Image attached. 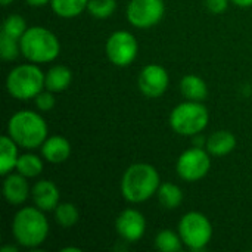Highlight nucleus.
<instances>
[{
    "mask_svg": "<svg viewBox=\"0 0 252 252\" xmlns=\"http://www.w3.org/2000/svg\"><path fill=\"white\" fill-rule=\"evenodd\" d=\"M161 185L158 170L146 162L131 164L123 174L121 193L130 204H142L157 195Z\"/></svg>",
    "mask_w": 252,
    "mask_h": 252,
    "instance_id": "obj_1",
    "label": "nucleus"
},
{
    "mask_svg": "<svg viewBox=\"0 0 252 252\" xmlns=\"http://www.w3.org/2000/svg\"><path fill=\"white\" fill-rule=\"evenodd\" d=\"M49 221L44 211L34 207H22L12 220V235L16 244L27 250L38 248L49 236Z\"/></svg>",
    "mask_w": 252,
    "mask_h": 252,
    "instance_id": "obj_2",
    "label": "nucleus"
},
{
    "mask_svg": "<svg viewBox=\"0 0 252 252\" xmlns=\"http://www.w3.org/2000/svg\"><path fill=\"white\" fill-rule=\"evenodd\" d=\"M6 134L10 136L19 148L32 151L41 148L49 137V128L47 123L38 112L22 109L9 118Z\"/></svg>",
    "mask_w": 252,
    "mask_h": 252,
    "instance_id": "obj_3",
    "label": "nucleus"
},
{
    "mask_svg": "<svg viewBox=\"0 0 252 252\" xmlns=\"http://www.w3.org/2000/svg\"><path fill=\"white\" fill-rule=\"evenodd\" d=\"M19 43L21 55L37 65L53 62L61 53V41L56 34L41 25L28 27Z\"/></svg>",
    "mask_w": 252,
    "mask_h": 252,
    "instance_id": "obj_4",
    "label": "nucleus"
},
{
    "mask_svg": "<svg viewBox=\"0 0 252 252\" xmlns=\"http://www.w3.org/2000/svg\"><path fill=\"white\" fill-rule=\"evenodd\" d=\"M44 75L37 63H22L12 68L6 77L7 93L18 100L34 99L41 90H44Z\"/></svg>",
    "mask_w": 252,
    "mask_h": 252,
    "instance_id": "obj_5",
    "label": "nucleus"
},
{
    "mask_svg": "<svg viewBox=\"0 0 252 252\" xmlns=\"http://www.w3.org/2000/svg\"><path fill=\"white\" fill-rule=\"evenodd\" d=\"M210 123V112L202 102L186 100L173 108L170 127L174 133L189 137L201 134Z\"/></svg>",
    "mask_w": 252,
    "mask_h": 252,
    "instance_id": "obj_6",
    "label": "nucleus"
},
{
    "mask_svg": "<svg viewBox=\"0 0 252 252\" xmlns=\"http://www.w3.org/2000/svg\"><path fill=\"white\" fill-rule=\"evenodd\" d=\"M177 232L183 245L192 251H204L213 239V224L199 211H189L182 216Z\"/></svg>",
    "mask_w": 252,
    "mask_h": 252,
    "instance_id": "obj_7",
    "label": "nucleus"
},
{
    "mask_svg": "<svg viewBox=\"0 0 252 252\" xmlns=\"http://www.w3.org/2000/svg\"><path fill=\"white\" fill-rule=\"evenodd\" d=\"M211 170V154L201 146H193L182 152L176 162L177 176L189 183L199 182Z\"/></svg>",
    "mask_w": 252,
    "mask_h": 252,
    "instance_id": "obj_8",
    "label": "nucleus"
},
{
    "mask_svg": "<svg viewBox=\"0 0 252 252\" xmlns=\"http://www.w3.org/2000/svg\"><path fill=\"white\" fill-rule=\"evenodd\" d=\"M106 58L115 66L126 68L134 62L139 53V43L134 34L130 31H115L112 32L105 44Z\"/></svg>",
    "mask_w": 252,
    "mask_h": 252,
    "instance_id": "obj_9",
    "label": "nucleus"
},
{
    "mask_svg": "<svg viewBox=\"0 0 252 252\" xmlns=\"http://www.w3.org/2000/svg\"><path fill=\"white\" fill-rule=\"evenodd\" d=\"M165 15L164 0H130L126 7L127 21L142 30L152 28Z\"/></svg>",
    "mask_w": 252,
    "mask_h": 252,
    "instance_id": "obj_10",
    "label": "nucleus"
},
{
    "mask_svg": "<svg viewBox=\"0 0 252 252\" xmlns=\"http://www.w3.org/2000/svg\"><path fill=\"white\" fill-rule=\"evenodd\" d=\"M170 86V75L159 63H148L142 68L137 77V87L140 93L149 99L161 97Z\"/></svg>",
    "mask_w": 252,
    "mask_h": 252,
    "instance_id": "obj_11",
    "label": "nucleus"
},
{
    "mask_svg": "<svg viewBox=\"0 0 252 252\" xmlns=\"http://www.w3.org/2000/svg\"><path fill=\"white\" fill-rule=\"evenodd\" d=\"M115 230L118 236L130 244L140 241L146 232V220L145 216L134 208H126L121 211L115 220Z\"/></svg>",
    "mask_w": 252,
    "mask_h": 252,
    "instance_id": "obj_12",
    "label": "nucleus"
},
{
    "mask_svg": "<svg viewBox=\"0 0 252 252\" xmlns=\"http://www.w3.org/2000/svg\"><path fill=\"white\" fill-rule=\"evenodd\" d=\"M31 199L37 208L44 213L53 211L61 202V192L55 182L52 180H38L31 188Z\"/></svg>",
    "mask_w": 252,
    "mask_h": 252,
    "instance_id": "obj_13",
    "label": "nucleus"
},
{
    "mask_svg": "<svg viewBox=\"0 0 252 252\" xmlns=\"http://www.w3.org/2000/svg\"><path fill=\"white\" fill-rule=\"evenodd\" d=\"M27 180L28 179L19 174L18 171L4 176L1 190H3V198L6 199L7 204L13 207H19L31 196V188L28 186Z\"/></svg>",
    "mask_w": 252,
    "mask_h": 252,
    "instance_id": "obj_14",
    "label": "nucleus"
},
{
    "mask_svg": "<svg viewBox=\"0 0 252 252\" xmlns=\"http://www.w3.org/2000/svg\"><path fill=\"white\" fill-rule=\"evenodd\" d=\"M72 148L66 137L55 134L49 136L41 145V157L50 164H62L71 157Z\"/></svg>",
    "mask_w": 252,
    "mask_h": 252,
    "instance_id": "obj_15",
    "label": "nucleus"
},
{
    "mask_svg": "<svg viewBox=\"0 0 252 252\" xmlns=\"http://www.w3.org/2000/svg\"><path fill=\"white\" fill-rule=\"evenodd\" d=\"M236 137L229 130H217L205 140V149L213 157H226L236 148Z\"/></svg>",
    "mask_w": 252,
    "mask_h": 252,
    "instance_id": "obj_16",
    "label": "nucleus"
},
{
    "mask_svg": "<svg viewBox=\"0 0 252 252\" xmlns=\"http://www.w3.org/2000/svg\"><path fill=\"white\" fill-rule=\"evenodd\" d=\"M72 83V71L65 65H53L44 75V89L53 93L65 92Z\"/></svg>",
    "mask_w": 252,
    "mask_h": 252,
    "instance_id": "obj_17",
    "label": "nucleus"
},
{
    "mask_svg": "<svg viewBox=\"0 0 252 252\" xmlns=\"http://www.w3.org/2000/svg\"><path fill=\"white\" fill-rule=\"evenodd\" d=\"M180 92L186 100L204 102L208 97V86L207 83L195 74L185 75L180 81Z\"/></svg>",
    "mask_w": 252,
    "mask_h": 252,
    "instance_id": "obj_18",
    "label": "nucleus"
},
{
    "mask_svg": "<svg viewBox=\"0 0 252 252\" xmlns=\"http://www.w3.org/2000/svg\"><path fill=\"white\" fill-rule=\"evenodd\" d=\"M18 145L15 140L4 134L0 140V174L4 177L16 168V162L19 158Z\"/></svg>",
    "mask_w": 252,
    "mask_h": 252,
    "instance_id": "obj_19",
    "label": "nucleus"
},
{
    "mask_svg": "<svg viewBox=\"0 0 252 252\" xmlns=\"http://www.w3.org/2000/svg\"><path fill=\"white\" fill-rule=\"evenodd\" d=\"M158 202L161 204L162 208L165 210H176L182 205L183 202V192L182 189L170 182L161 183L157 192Z\"/></svg>",
    "mask_w": 252,
    "mask_h": 252,
    "instance_id": "obj_20",
    "label": "nucleus"
},
{
    "mask_svg": "<svg viewBox=\"0 0 252 252\" xmlns=\"http://www.w3.org/2000/svg\"><path fill=\"white\" fill-rule=\"evenodd\" d=\"M89 0H50V7L55 15L63 19L77 18L87 10Z\"/></svg>",
    "mask_w": 252,
    "mask_h": 252,
    "instance_id": "obj_21",
    "label": "nucleus"
},
{
    "mask_svg": "<svg viewBox=\"0 0 252 252\" xmlns=\"http://www.w3.org/2000/svg\"><path fill=\"white\" fill-rule=\"evenodd\" d=\"M43 167H44L43 159L38 155L28 152V154L19 155L15 171H18L19 174H22L27 179H34L41 174Z\"/></svg>",
    "mask_w": 252,
    "mask_h": 252,
    "instance_id": "obj_22",
    "label": "nucleus"
},
{
    "mask_svg": "<svg viewBox=\"0 0 252 252\" xmlns=\"http://www.w3.org/2000/svg\"><path fill=\"white\" fill-rule=\"evenodd\" d=\"M53 219L61 227L69 229V227H74L78 223L80 211L71 202H59V205L53 210Z\"/></svg>",
    "mask_w": 252,
    "mask_h": 252,
    "instance_id": "obj_23",
    "label": "nucleus"
},
{
    "mask_svg": "<svg viewBox=\"0 0 252 252\" xmlns=\"http://www.w3.org/2000/svg\"><path fill=\"white\" fill-rule=\"evenodd\" d=\"M183 241L179 232L164 229L155 238V248L161 252H177L183 250Z\"/></svg>",
    "mask_w": 252,
    "mask_h": 252,
    "instance_id": "obj_24",
    "label": "nucleus"
},
{
    "mask_svg": "<svg viewBox=\"0 0 252 252\" xmlns=\"http://www.w3.org/2000/svg\"><path fill=\"white\" fill-rule=\"evenodd\" d=\"M27 28H28L27 27V22H25V19L19 13H10L3 21L1 32L0 34L7 35V37L15 38V40H21V37L27 31Z\"/></svg>",
    "mask_w": 252,
    "mask_h": 252,
    "instance_id": "obj_25",
    "label": "nucleus"
},
{
    "mask_svg": "<svg viewBox=\"0 0 252 252\" xmlns=\"http://www.w3.org/2000/svg\"><path fill=\"white\" fill-rule=\"evenodd\" d=\"M117 9V0H89L87 12L96 19H108Z\"/></svg>",
    "mask_w": 252,
    "mask_h": 252,
    "instance_id": "obj_26",
    "label": "nucleus"
},
{
    "mask_svg": "<svg viewBox=\"0 0 252 252\" xmlns=\"http://www.w3.org/2000/svg\"><path fill=\"white\" fill-rule=\"evenodd\" d=\"M21 55L19 40L0 34V56L3 61H15Z\"/></svg>",
    "mask_w": 252,
    "mask_h": 252,
    "instance_id": "obj_27",
    "label": "nucleus"
},
{
    "mask_svg": "<svg viewBox=\"0 0 252 252\" xmlns=\"http://www.w3.org/2000/svg\"><path fill=\"white\" fill-rule=\"evenodd\" d=\"M34 103H35V108L41 112H49L55 108L56 105V99H55V93L44 89L41 90L35 97H34Z\"/></svg>",
    "mask_w": 252,
    "mask_h": 252,
    "instance_id": "obj_28",
    "label": "nucleus"
},
{
    "mask_svg": "<svg viewBox=\"0 0 252 252\" xmlns=\"http://www.w3.org/2000/svg\"><path fill=\"white\" fill-rule=\"evenodd\" d=\"M230 0H205V6L211 13H223L229 7Z\"/></svg>",
    "mask_w": 252,
    "mask_h": 252,
    "instance_id": "obj_29",
    "label": "nucleus"
},
{
    "mask_svg": "<svg viewBox=\"0 0 252 252\" xmlns=\"http://www.w3.org/2000/svg\"><path fill=\"white\" fill-rule=\"evenodd\" d=\"M24 1L32 7H43L46 4H50V0H24Z\"/></svg>",
    "mask_w": 252,
    "mask_h": 252,
    "instance_id": "obj_30",
    "label": "nucleus"
},
{
    "mask_svg": "<svg viewBox=\"0 0 252 252\" xmlns=\"http://www.w3.org/2000/svg\"><path fill=\"white\" fill-rule=\"evenodd\" d=\"M233 4H236L238 7H242V9H247V7H251L252 0H230Z\"/></svg>",
    "mask_w": 252,
    "mask_h": 252,
    "instance_id": "obj_31",
    "label": "nucleus"
},
{
    "mask_svg": "<svg viewBox=\"0 0 252 252\" xmlns=\"http://www.w3.org/2000/svg\"><path fill=\"white\" fill-rule=\"evenodd\" d=\"M1 252H18V248L16 247H3L1 248Z\"/></svg>",
    "mask_w": 252,
    "mask_h": 252,
    "instance_id": "obj_32",
    "label": "nucleus"
},
{
    "mask_svg": "<svg viewBox=\"0 0 252 252\" xmlns=\"http://www.w3.org/2000/svg\"><path fill=\"white\" fill-rule=\"evenodd\" d=\"M81 252V250L80 248H75V247H66V248H63L62 250V252Z\"/></svg>",
    "mask_w": 252,
    "mask_h": 252,
    "instance_id": "obj_33",
    "label": "nucleus"
},
{
    "mask_svg": "<svg viewBox=\"0 0 252 252\" xmlns=\"http://www.w3.org/2000/svg\"><path fill=\"white\" fill-rule=\"evenodd\" d=\"M0 1H1V4H3V6H9L13 0H0Z\"/></svg>",
    "mask_w": 252,
    "mask_h": 252,
    "instance_id": "obj_34",
    "label": "nucleus"
}]
</instances>
